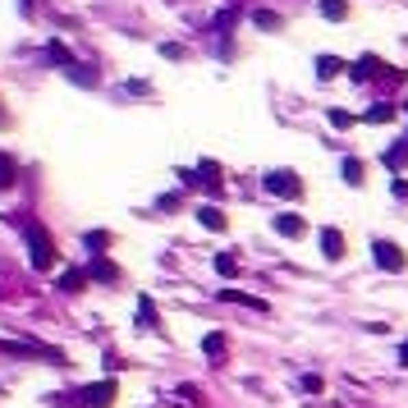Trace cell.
Here are the masks:
<instances>
[{
  "instance_id": "d6986e66",
  "label": "cell",
  "mask_w": 408,
  "mask_h": 408,
  "mask_svg": "<svg viewBox=\"0 0 408 408\" xmlns=\"http://www.w3.org/2000/svg\"><path fill=\"white\" fill-rule=\"evenodd\" d=\"M363 175H367V166L358 161V156H348V161H344V183H353V188H358V183H363Z\"/></svg>"
},
{
  "instance_id": "6da1fadb",
  "label": "cell",
  "mask_w": 408,
  "mask_h": 408,
  "mask_svg": "<svg viewBox=\"0 0 408 408\" xmlns=\"http://www.w3.org/2000/svg\"><path fill=\"white\" fill-rule=\"evenodd\" d=\"M18 225H23V243H28V262L32 271H55V239L46 234L37 220H23V212L14 216Z\"/></svg>"
},
{
  "instance_id": "44dd1931",
  "label": "cell",
  "mask_w": 408,
  "mask_h": 408,
  "mask_svg": "<svg viewBox=\"0 0 408 408\" xmlns=\"http://www.w3.org/2000/svg\"><path fill=\"white\" fill-rule=\"evenodd\" d=\"M46 60H55V64H64V69H69V64H74V55H69L60 42H51V46H46Z\"/></svg>"
},
{
  "instance_id": "8fae6325",
  "label": "cell",
  "mask_w": 408,
  "mask_h": 408,
  "mask_svg": "<svg viewBox=\"0 0 408 408\" xmlns=\"http://www.w3.org/2000/svg\"><path fill=\"white\" fill-rule=\"evenodd\" d=\"M344 69H348V64L340 60V55H317V78H321V83H331V78L344 74Z\"/></svg>"
},
{
  "instance_id": "5bb4252c",
  "label": "cell",
  "mask_w": 408,
  "mask_h": 408,
  "mask_svg": "<svg viewBox=\"0 0 408 408\" xmlns=\"http://www.w3.org/2000/svg\"><path fill=\"white\" fill-rule=\"evenodd\" d=\"M55 285H60L64 294H78V289L88 285V271H78V266H74V271H60V280H55Z\"/></svg>"
},
{
  "instance_id": "ac0fdd59",
  "label": "cell",
  "mask_w": 408,
  "mask_h": 408,
  "mask_svg": "<svg viewBox=\"0 0 408 408\" xmlns=\"http://www.w3.org/2000/svg\"><path fill=\"white\" fill-rule=\"evenodd\" d=\"M14 179H18L14 156H5V151H0V188H14Z\"/></svg>"
},
{
  "instance_id": "cb8c5ba5",
  "label": "cell",
  "mask_w": 408,
  "mask_h": 408,
  "mask_svg": "<svg viewBox=\"0 0 408 408\" xmlns=\"http://www.w3.org/2000/svg\"><path fill=\"white\" fill-rule=\"evenodd\" d=\"M321 14H326V18H344L348 5H344V0H321Z\"/></svg>"
},
{
  "instance_id": "52a82bcc",
  "label": "cell",
  "mask_w": 408,
  "mask_h": 408,
  "mask_svg": "<svg viewBox=\"0 0 408 408\" xmlns=\"http://www.w3.org/2000/svg\"><path fill=\"white\" fill-rule=\"evenodd\" d=\"M220 303H239V307H248V312H271V303L266 298H253V294H239V289H220Z\"/></svg>"
},
{
  "instance_id": "9c48e42d",
  "label": "cell",
  "mask_w": 408,
  "mask_h": 408,
  "mask_svg": "<svg viewBox=\"0 0 408 408\" xmlns=\"http://www.w3.org/2000/svg\"><path fill=\"white\" fill-rule=\"evenodd\" d=\"M197 220H202V229H212V234H220V229H225V212H220L216 202L197 207Z\"/></svg>"
},
{
  "instance_id": "d4e9b609",
  "label": "cell",
  "mask_w": 408,
  "mask_h": 408,
  "mask_svg": "<svg viewBox=\"0 0 408 408\" xmlns=\"http://www.w3.org/2000/svg\"><path fill=\"white\" fill-rule=\"evenodd\" d=\"M161 55H166V60H183V46L179 42H166V46H161Z\"/></svg>"
},
{
  "instance_id": "277c9868",
  "label": "cell",
  "mask_w": 408,
  "mask_h": 408,
  "mask_svg": "<svg viewBox=\"0 0 408 408\" xmlns=\"http://www.w3.org/2000/svg\"><path fill=\"white\" fill-rule=\"evenodd\" d=\"M74 399H78L83 408H106L110 399H115V381H97V385H83Z\"/></svg>"
},
{
  "instance_id": "30bf717a",
  "label": "cell",
  "mask_w": 408,
  "mask_h": 408,
  "mask_svg": "<svg viewBox=\"0 0 408 408\" xmlns=\"http://www.w3.org/2000/svg\"><path fill=\"white\" fill-rule=\"evenodd\" d=\"M321 253L331 262H340L344 257V234H340V229H321Z\"/></svg>"
},
{
  "instance_id": "5b68a950",
  "label": "cell",
  "mask_w": 408,
  "mask_h": 408,
  "mask_svg": "<svg viewBox=\"0 0 408 408\" xmlns=\"http://www.w3.org/2000/svg\"><path fill=\"white\" fill-rule=\"evenodd\" d=\"M348 69H353V78H358V83H372V78H385V69H390V64L381 60V55H358Z\"/></svg>"
},
{
  "instance_id": "7c38bea8",
  "label": "cell",
  "mask_w": 408,
  "mask_h": 408,
  "mask_svg": "<svg viewBox=\"0 0 408 408\" xmlns=\"http://www.w3.org/2000/svg\"><path fill=\"white\" fill-rule=\"evenodd\" d=\"M138 326H142V331H161V312H156V303H151V298L138 303Z\"/></svg>"
},
{
  "instance_id": "484cf974",
  "label": "cell",
  "mask_w": 408,
  "mask_h": 408,
  "mask_svg": "<svg viewBox=\"0 0 408 408\" xmlns=\"http://www.w3.org/2000/svg\"><path fill=\"white\" fill-rule=\"evenodd\" d=\"M331 124H335V129H348V124H353V115H344V110H331Z\"/></svg>"
},
{
  "instance_id": "3957f363",
  "label": "cell",
  "mask_w": 408,
  "mask_h": 408,
  "mask_svg": "<svg viewBox=\"0 0 408 408\" xmlns=\"http://www.w3.org/2000/svg\"><path fill=\"white\" fill-rule=\"evenodd\" d=\"M372 257H377V266H381V271H390V275L408 266L404 248H399V243H390V239H377V243H372Z\"/></svg>"
},
{
  "instance_id": "ba28073f",
  "label": "cell",
  "mask_w": 408,
  "mask_h": 408,
  "mask_svg": "<svg viewBox=\"0 0 408 408\" xmlns=\"http://www.w3.org/2000/svg\"><path fill=\"white\" fill-rule=\"evenodd\" d=\"M275 234H285V239H303V234H307V220H303V216H275Z\"/></svg>"
},
{
  "instance_id": "4fadbf2b",
  "label": "cell",
  "mask_w": 408,
  "mask_h": 408,
  "mask_svg": "<svg viewBox=\"0 0 408 408\" xmlns=\"http://www.w3.org/2000/svg\"><path fill=\"white\" fill-rule=\"evenodd\" d=\"M381 161H385L390 170H404V166H408V138H404V142H394V147H385V156H381Z\"/></svg>"
},
{
  "instance_id": "ffe728a7",
  "label": "cell",
  "mask_w": 408,
  "mask_h": 408,
  "mask_svg": "<svg viewBox=\"0 0 408 408\" xmlns=\"http://www.w3.org/2000/svg\"><path fill=\"white\" fill-rule=\"evenodd\" d=\"M253 23H257V28H266V32H275L280 23H285V18L275 14V10H253Z\"/></svg>"
},
{
  "instance_id": "8992f818",
  "label": "cell",
  "mask_w": 408,
  "mask_h": 408,
  "mask_svg": "<svg viewBox=\"0 0 408 408\" xmlns=\"http://www.w3.org/2000/svg\"><path fill=\"white\" fill-rule=\"evenodd\" d=\"M88 280H97V285H115V280H120V266L97 253V257H92V266H88Z\"/></svg>"
},
{
  "instance_id": "4316f807",
  "label": "cell",
  "mask_w": 408,
  "mask_h": 408,
  "mask_svg": "<svg viewBox=\"0 0 408 408\" xmlns=\"http://www.w3.org/2000/svg\"><path fill=\"white\" fill-rule=\"evenodd\" d=\"M390 193H394V197H408V179H394V183H390Z\"/></svg>"
},
{
  "instance_id": "9a60e30c",
  "label": "cell",
  "mask_w": 408,
  "mask_h": 408,
  "mask_svg": "<svg viewBox=\"0 0 408 408\" xmlns=\"http://www.w3.org/2000/svg\"><path fill=\"white\" fill-rule=\"evenodd\" d=\"M394 115H399V110H394L390 101H381V106H367V115H363V120H367V124H390Z\"/></svg>"
},
{
  "instance_id": "7a4b0ae2",
  "label": "cell",
  "mask_w": 408,
  "mask_h": 408,
  "mask_svg": "<svg viewBox=\"0 0 408 408\" xmlns=\"http://www.w3.org/2000/svg\"><path fill=\"white\" fill-rule=\"evenodd\" d=\"M262 188L275 197H303V179L294 175V170H271L266 179H262Z\"/></svg>"
},
{
  "instance_id": "83f0119b",
  "label": "cell",
  "mask_w": 408,
  "mask_h": 408,
  "mask_svg": "<svg viewBox=\"0 0 408 408\" xmlns=\"http://www.w3.org/2000/svg\"><path fill=\"white\" fill-rule=\"evenodd\" d=\"M399 363L408 367V340H404V344H399Z\"/></svg>"
},
{
  "instance_id": "603a6c76",
  "label": "cell",
  "mask_w": 408,
  "mask_h": 408,
  "mask_svg": "<svg viewBox=\"0 0 408 408\" xmlns=\"http://www.w3.org/2000/svg\"><path fill=\"white\" fill-rule=\"evenodd\" d=\"M69 78H74V83H83V88H92V83H97V74H92V69H83V64H69Z\"/></svg>"
},
{
  "instance_id": "7402d4cb",
  "label": "cell",
  "mask_w": 408,
  "mask_h": 408,
  "mask_svg": "<svg viewBox=\"0 0 408 408\" xmlns=\"http://www.w3.org/2000/svg\"><path fill=\"white\" fill-rule=\"evenodd\" d=\"M216 271H220V275H239V257H229V253H216Z\"/></svg>"
},
{
  "instance_id": "e0dca14e",
  "label": "cell",
  "mask_w": 408,
  "mask_h": 408,
  "mask_svg": "<svg viewBox=\"0 0 408 408\" xmlns=\"http://www.w3.org/2000/svg\"><path fill=\"white\" fill-rule=\"evenodd\" d=\"M225 348H229V340H225V335H220V331H212V335H207V340H202V353H207V358H220Z\"/></svg>"
},
{
  "instance_id": "2e32d148",
  "label": "cell",
  "mask_w": 408,
  "mask_h": 408,
  "mask_svg": "<svg viewBox=\"0 0 408 408\" xmlns=\"http://www.w3.org/2000/svg\"><path fill=\"white\" fill-rule=\"evenodd\" d=\"M83 248H88V253H106L110 234H106V229H88V234H83Z\"/></svg>"
}]
</instances>
